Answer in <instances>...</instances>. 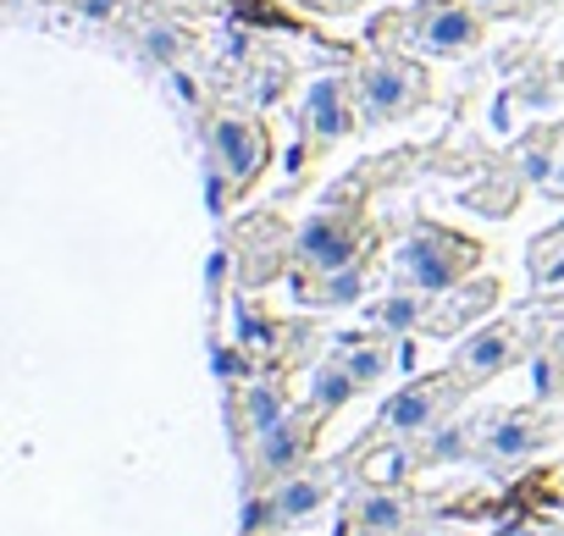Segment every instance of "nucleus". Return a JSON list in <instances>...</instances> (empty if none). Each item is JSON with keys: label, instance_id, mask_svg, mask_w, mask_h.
<instances>
[{"label": "nucleus", "instance_id": "22", "mask_svg": "<svg viewBox=\"0 0 564 536\" xmlns=\"http://www.w3.org/2000/svg\"><path fill=\"white\" fill-rule=\"evenodd\" d=\"M558 497H564V475H558Z\"/></svg>", "mask_w": 564, "mask_h": 536}, {"label": "nucleus", "instance_id": "16", "mask_svg": "<svg viewBox=\"0 0 564 536\" xmlns=\"http://www.w3.org/2000/svg\"><path fill=\"white\" fill-rule=\"evenodd\" d=\"M355 393H366V387L355 382V371H349V365H344V354L333 349V354L311 371V393H305V404H311V409H322V415L333 420V415H338Z\"/></svg>", "mask_w": 564, "mask_h": 536}, {"label": "nucleus", "instance_id": "3", "mask_svg": "<svg viewBox=\"0 0 564 536\" xmlns=\"http://www.w3.org/2000/svg\"><path fill=\"white\" fill-rule=\"evenodd\" d=\"M487 12H476L470 0H415L410 12H388L371 23V40L377 45H393L410 51V56H432V62H459L470 56L481 40H487Z\"/></svg>", "mask_w": 564, "mask_h": 536}, {"label": "nucleus", "instance_id": "7", "mask_svg": "<svg viewBox=\"0 0 564 536\" xmlns=\"http://www.w3.org/2000/svg\"><path fill=\"white\" fill-rule=\"evenodd\" d=\"M465 393H470V387H465L454 371H437V376H421V382L399 387V393L382 404V415H377L382 442H410V437L437 431V426L454 415V404H459Z\"/></svg>", "mask_w": 564, "mask_h": 536}, {"label": "nucleus", "instance_id": "2", "mask_svg": "<svg viewBox=\"0 0 564 536\" xmlns=\"http://www.w3.org/2000/svg\"><path fill=\"white\" fill-rule=\"evenodd\" d=\"M487 260V249L459 232L443 227L432 216H415L404 227V238L393 243V288H415V294H454L476 277V265Z\"/></svg>", "mask_w": 564, "mask_h": 536}, {"label": "nucleus", "instance_id": "17", "mask_svg": "<svg viewBox=\"0 0 564 536\" xmlns=\"http://www.w3.org/2000/svg\"><path fill=\"white\" fill-rule=\"evenodd\" d=\"M536 188L553 194V199H564V133H558V155H542L536 161Z\"/></svg>", "mask_w": 564, "mask_h": 536}, {"label": "nucleus", "instance_id": "5", "mask_svg": "<svg viewBox=\"0 0 564 536\" xmlns=\"http://www.w3.org/2000/svg\"><path fill=\"white\" fill-rule=\"evenodd\" d=\"M355 106H360V128L410 122L415 111L432 106V78H426V67L410 51L371 40L366 62L355 67Z\"/></svg>", "mask_w": 564, "mask_h": 536}, {"label": "nucleus", "instance_id": "10", "mask_svg": "<svg viewBox=\"0 0 564 536\" xmlns=\"http://www.w3.org/2000/svg\"><path fill=\"white\" fill-rule=\"evenodd\" d=\"M322 426H327L322 409L294 404V409L282 415L265 437H254V442H249V448H254V453H249V475H254V486H265V481H276V475H289V470H300V464H311Z\"/></svg>", "mask_w": 564, "mask_h": 536}, {"label": "nucleus", "instance_id": "18", "mask_svg": "<svg viewBox=\"0 0 564 536\" xmlns=\"http://www.w3.org/2000/svg\"><path fill=\"white\" fill-rule=\"evenodd\" d=\"M305 12H316V18H355V12H366L371 0H300Z\"/></svg>", "mask_w": 564, "mask_h": 536}, {"label": "nucleus", "instance_id": "21", "mask_svg": "<svg viewBox=\"0 0 564 536\" xmlns=\"http://www.w3.org/2000/svg\"><path fill=\"white\" fill-rule=\"evenodd\" d=\"M553 243H564V221H558L553 232H542V238H536V249H553Z\"/></svg>", "mask_w": 564, "mask_h": 536}, {"label": "nucleus", "instance_id": "6", "mask_svg": "<svg viewBox=\"0 0 564 536\" xmlns=\"http://www.w3.org/2000/svg\"><path fill=\"white\" fill-rule=\"evenodd\" d=\"M360 128V106H355V73H316L305 100H300V144H294V183L305 177V166H316L333 144H344Z\"/></svg>", "mask_w": 564, "mask_h": 536}, {"label": "nucleus", "instance_id": "19", "mask_svg": "<svg viewBox=\"0 0 564 536\" xmlns=\"http://www.w3.org/2000/svg\"><path fill=\"white\" fill-rule=\"evenodd\" d=\"M470 7L487 18H514V12H525V0H470Z\"/></svg>", "mask_w": 564, "mask_h": 536}, {"label": "nucleus", "instance_id": "15", "mask_svg": "<svg viewBox=\"0 0 564 536\" xmlns=\"http://www.w3.org/2000/svg\"><path fill=\"white\" fill-rule=\"evenodd\" d=\"M393 343L399 338H388V332H360V338H338V354H344V365L355 371V382L360 387H377L388 371H393Z\"/></svg>", "mask_w": 564, "mask_h": 536}, {"label": "nucleus", "instance_id": "8", "mask_svg": "<svg viewBox=\"0 0 564 536\" xmlns=\"http://www.w3.org/2000/svg\"><path fill=\"white\" fill-rule=\"evenodd\" d=\"M344 464H355V453H349V459H333V464H316V459H311V464H300V470H289V475L265 481V486H260V492H265V536L300 530L311 514H322L327 497L338 492Z\"/></svg>", "mask_w": 564, "mask_h": 536}, {"label": "nucleus", "instance_id": "4", "mask_svg": "<svg viewBox=\"0 0 564 536\" xmlns=\"http://www.w3.org/2000/svg\"><path fill=\"white\" fill-rule=\"evenodd\" d=\"M271 166V133L249 111H216L205 122V188L210 210L221 216L232 199H243Z\"/></svg>", "mask_w": 564, "mask_h": 536}, {"label": "nucleus", "instance_id": "13", "mask_svg": "<svg viewBox=\"0 0 564 536\" xmlns=\"http://www.w3.org/2000/svg\"><path fill=\"white\" fill-rule=\"evenodd\" d=\"M366 327H377V332H388V338L426 332V327H432V294L393 288L388 299H371V305H366Z\"/></svg>", "mask_w": 564, "mask_h": 536}, {"label": "nucleus", "instance_id": "1", "mask_svg": "<svg viewBox=\"0 0 564 536\" xmlns=\"http://www.w3.org/2000/svg\"><path fill=\"white\" fill-rule=\"evenodd\" d=\"M371 254H377V232H371L366 210H360V205H344V188L327 194V199L305 216V227L294 232L300 299L316 294L322 283L355 272V265H371Z\"/></svg>", "mask_w": 564, "mask_h": 536}, {"label": "nucleus", "instance_id": "9", "mask_svg": "<svg viewBox=\"0 0 564 536\" xmlns=\"http://www.w3.org/2000/svg\"><path fill=\"white\" fill-rule=\"evenodd\" d=\"M531 338H536V316H503V321L470 332V338L454 349L448 371H454L465 387H481V382H492L498 371H509L520 354H531Z\"/></svg>", "mask_w": 564, "mask_h": 536}, {"label": "nucleus", "instance_id": "14", "mask_svg": "<svg viewBox=\"0 0 564 536\" xmlns=\"http://www.w3.org/2000/svg\"><path fill=\"white\" fill-rule=\"evenodd\" d=\"M289 409H294V404H289V387H276V382H249L243 398H238V431H243V442L265 437Z\"/></svg>", "mask_w": 564, "mask_h": 536}, {"label": "nucleus", "instance_id": "12", "mask_svg": "<svg viewBox=\"0 0 564 536\" xmlns=\"http://www.w3.org/2000/svg\"><path fill=\"white\" fill-rule=\"evenodd\" d=\"M421 525V497L399 481H366L349 508H344V530L338 536H415Z\"/></svg>", "mask_w": 564, "mask_h": 536}, {"label": "nucleus", "instance_id": "20", "mask_svg": "<svg viewBox=\"0 0 564 536\" xmlns=\"http://www.w3.org/2000/svg\"><path fill=\"white\" fill-rule=\"evenodd\" d=\"M492 536H547V530H542L536 519H509V525H498Z\"/></svg>", "mask_w": 564, "mask_h": 536}, {"label": "nucleus", "instance_id": "11", "mask_svg": "<svg viewBox=\"0 0 564 536\" xmlns=\"http://www.w3.org/2000/svg\"><path fill=\"white\" fill-rule=\"evenodd\" d=\"M564 437V420L547 415L542 404L536 409H509V415H492L476 426V459H492V464H514V459H531L542 448H553Z\"/></svg>", "mask_w": 564, "mask_h": 536}]
</instances>
